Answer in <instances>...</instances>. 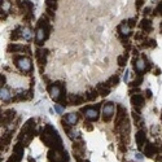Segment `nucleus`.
<instances>
[{
    "mask_svg": "<svg viewBox=\"0 0 162 162\" xmlns=\"http://www.w3.org/2000/svg\"><path fill=\"white\" fill-rule=\"evenodd\" d=\"M14 62L17 64V66L20 67V70L22 71H31V61L27 57L23 56H14Z\"/></svg>",
    "mask_w": 162,
    "mask_h": 162,
    "instance_id": "f257e3e1",
    "label": "nucleus"
},
{
    "mask_svg": "<svg viewBox=\"0 0 162 162\" xmlns=\"http://www.w3.org/2000/svg\"><path fill=\"white\" fill-rule=\"evenodd\" d=\"M48 158L51 162H64L66 158V152H61L59 149H51L48 152Z\"/></svg>",
    "mask_w": 162,
    "mask_h": 162,
    "instance_id": "f03ea898",
    "label": "nucleus"
},
{
    "mask_svg": "<svg viewBox=\"0 0 162 162\" xmlns=\"http://www.w3.org/2000/svg\"><path fill=\"white\" fill-rule=\"evenodd\" d=\"M114 114V104L113 103H106L103 108V119L105 122H109Z\"/></svg>",
    "mask_w": 162,
    "mask_h": 162,
    "instance_id": "7ed1b4c3",
    "label": "nucleus"
},
{
    "mask_svg": "<svg viewBox=\"0 0 162 162\" xmlns=\"http://www.w3.org/2000/svg\"><path fill=\"white\" fill-rule=\"evenodd\" d=\"M14 117H16V111H14L13 109L5 110L4 113L1 114V125H4V126L10 125V122L14 119Z\"/></svg>",
    "mask_w": 162,
    "mask_h": 162,
    "instance_id": "20e7f679",
    "label": "nucleus"
},
{
    "mask_svg": "<svg viewBox=\"0 0 162 162\" xmlns=\"http://www.w3.org/2000/svg\"><path fill=\"white\" fill-rule=\"evenodd\" d=\"M48 91L49 93H51V97L55 101H59L60 97H61V93H62V91H61V86L60 84H52L48 87Z\"/></svg>",
    "mask_w": 162,
    "mask_h": 162,
    "instance_id": "39448f33",
    "label": "nucleus"
},
{
    "mask_svg": "<svg viewBox=\"0 0 162 162\" xmlns=\"http://www.w3.org/2000/svg\"><path fill=\"white\" fill-rule=\"evenodd\" d=\"M126 118H127V116H126V109L122 105H118L117 106V117H116V127H118Z\"/></svg>",
    "mask_w": 162,
    "mask_h": 162,
    "instance_id": "423d86ee",
    "label": "nucleus"
},
{
    "mask_svg": "<svg viewBox=\"0 0 162 162\" xmlns=\"http://www.w3.org/2000/svg\"><path fill=\"white\" fill-rule=\"evenodd\" d=\"M48 35H49V31L48 30L42 29V27H38V30H37V44L38 45L43 44V42H44L45 39L48 38Z\"/></svg>",
    "mask_w": 162,
    "mask_h": 162,
    "instance_id": "0eeeda50",
    "label": "nucleus"
},
{
    "mask_svg": "<svg viewBox=\"0 0 162 162\" xmlns=\"http://www.w3.org/2000/svg\"><path fill=\"white\" fill-rule=\"evenodd\" d=\"M82 111L84 113V117L87 118V119H97V117H99V113H97V109L95 108H84V109H82Z\"/></svg>",
    "mask_w": 162,
    "mask_h": 162,
    "instance_id": "6e6552de",
    "label": "nucleus"
},
{
    "mask_svg": "<svg viewBox=\"0 0 162 162\" xmlns=\"http://www.w3.org/2000/svg\"><path fill=\"white\" fill-rule=\"evenodd\" d=\"M131 104H132V105H134L135 108L140 109V108L144 106V97L140 95V93L132 95V97H131Z\"/></svg>",
    "mask_w": 162,
    "mask_h": 162,
    "instance_id": "1a4fd4ad",
    "label": "nucleus"
},
{
    "mask_svg": "<svg viewBox=\"0 0 162 162\" xmlns=\"http://www.w3.org/2000/svg\"><path fill=\"white\" fill-rule=\"evenodd\" d=\"M134 66H135V70L138 71L139 74H143L144 71H145V69H147V64H145V61H144L143 59H135Z\"/></svg>",
    "mask_w": 162,
    "mask_h": 162,
    "instance_id": "9d476101",
    "label": "nucleus"
},
{
    "mask_svg": "<svg viewBox=\"0 0 162 162\" xmlns=\"http://www.w3.org/2000/svg\"><path fill=\"white\" fill-rule=\"evenodd\" d=\"M35 126H37V122H35V119H29L26 123L23 125L22 127V131L23 132H35Z\"/></svg>",
    "mask_w": 162,
    "mask_h": 162,
    "instance_id": "9b49d317",
    "label": "nucleus"
},
{
    "mask_svg": "<svg viewBox=\"0 0 162 162\" xmlns=\"http://www.w3.org/2000/svg\"><path fill=\"white\" fill-rule=\"evenodd\" d=\"M17 5L26 13H30L32 10V4L30 1H27V0H20V1H17Z\"/></svg>",
    "mask_w": 162,
    "mask_h": 162,
    "instance_id": "f8f14e48",
    "label": "nucleus"
},
{
    "mask_svg": "<svg viewBox=\"0 0 162 162\" xmlns=\"http://www.w3.org/2000/svg\"><path fill=\"white\" fill-rule=\"evenodd\" d=\"M23 49H27V51H30V48H29L27 45H18V44H9L8 48H7V51L10 52V53H16V52H20V51H23Z\"/></svg>",
    "mask_w": 162,
    "mask_h": 162,
    "instance_id": "ddd939ff",
    "label": "nucleus"
},
{
    "mask_svg": "<svg viewBox=\"0 0 162 162\" xmlns=\"http://www.w3.org/2000/svg\"><path fill=\"white\" fill-rule=\"evenodd\" d=\"M23 147H25V145H23L22 143H20V141L13 147V153H14V156L18 158V160H21V158H22V156H23Z\"/></svg>",
    "mask_w": 162,
    "mask_h": 162,
    "instance_id": "4468645a",
    "label": "nucleus"
},
{
    "mask_svg": "<svg viewBox=\"0 0 162 162\" xmlns=\"http://www.w3.org/2000/svg\"><path fill=\"white\" fill-rule=\"evenodd\" d=\"M86 100V97H82L79 95H70L69 96V104L71 105H79V104H83Z\"/></svg>",
    "mask_w": 162,
    "mask_h": 162,
    "instance_id": "2eb2a0df",
    "label": "nucleus"
},
{
    "mask_svg": "<svg viewBox=\"0 0 162 162\" xmlns=\"http://www.w3.org/2000/svg\"><path fill=\"white\" fill-rule=\"evenodd\" d=\"M145 141H147V136H145V134H144V131H138V132H136V143H138L139 148H143Z\"/></svg>",
    "mask_w": 162,
    "mask_h": 162,
    "instance_id": "dca6fc26",
    "label": "nucleus"
},
{
    "mask_svg": "<svg viewBox=\"0 0 162 162\" xmlns=\"http://www.w3.org/2000/svg\"><path fill=\"white\" fill-rule=\"evenodd\" d=\"M37 26L38 27H42V29H45V30H51V26H49V21H48V17L47 16H42L40 17V20L38 21V23H37Z\"/></svg>",
    "mask_w": 162,
    "mask_h": 162,
    "instance_id": "f3484780",
    "label": "nucleus"
},
{
    "mask_svg": "<svg viewBox=\"0 0 162 162\" xmlns=\"http://www.w3.org/2000/svg\"><path fill=\"white\" fill-rule=\"evenodd\" d=\"M139 27L144 32H150L152 31V22H150L149 20L144 18V20H141V22L139 23Z\"/></svg>",
    "mask_w": 162,
    "mask_h": 162,
    "instance_id": "a211bd4d",
    "label": "nucleus"
},
{
    "mask_svg": "<svg viewBox=\"0 0 162 162\" xmlns=\"http://www.w3.org/2000/svg\"><path fill=\"white\" fill-rule=\"evenodd\" d=\"M31 97H32L31 91L20 92V93H17V95L13 97V101H20V100H29V99H31Z\"/></svg>",
    "mask_w": 162,
    "mask_h": 162,
    "instance_id": "6ab92c4d",
    "label": "nucleus"
},
{
    "mask_svg": "<svg viewBox=\"0 0 162 162\" xmlns=\"http://www.w3.org/2000/svg\"><path fill=\"white\" fill-rule=\"evenodd\" d=\"M144 152H145V154L148 157H153V156H156V153H157V147L154 145V144H148V145L145 147V149H144Z\"/></svg>",
    "mask_w": 162,
    "mask_h": 162,
    "instance_id": "aec40b11",
    "label": "nucleus"
},
{
    "mask_svg": "<svg viewBox=\"0 0 162 162\" xmlns=\"http://www.w3.org/2000/svg\"><path fill=\"white\" fill-rule=\"evenodd\" d=\"M96 89H97V92H99L101 96H108L110 93V87L106 83L105 84H99Z\"/></svg>",
    "mask_w": 162,
    "mask_h": 162,
    "instance_id": "412c9836",
    "label": "nucleus"
},
{
    "mask_svg": "<svg viewBox=\"0 0 162 162\" xmlns=\"http://www.w3.org/2000/svg\"><path fill=\"white\" fill-rule=\"evenodd\" d=\"M119 31H121V34L122 35H125V37H128L130 35V32H131V26L127 23V22H123L119 26Z\"/></svg>",
    "mask_w": 162,
    "mask_h": 162,
    "instance_id": "4be33fe9",
    "label": "nucleus"
},
{
    "mask_svg": "<svg viewBox=\"0 0 162 162\" xmlns=\"http://www.w3.org/2000/svg\"><path fill=\"white\" fill-rule=\"evenodd\" d=\"M77 121H78V116L75 113H70V114H67L66 117H65V122H67L70 126H73L77 123Z\"/></svg>",
    "mask_w": 162,
    "mask_h": 162,
    "instance_id": "5701e85b",
    "label": "nucleus"
},
{
    "mask_svg": "<svg viewBox=\"0 0 162 162\" xmlns=\"http://www.w3.org/2000/svg\"><path fill=\"white\" fill-rule=\"evenodd\" d=\"M118 83H119V77H118L117 74L111 75V77L108 79V82H106V84L109 86V87H114V86H117Z\"/></svg>",
    "mask_w": 162,
    "mask_h": 162,
    "instance_id": "b1692460",
    "label": "nucleus"
},
{
    "mask_svg": "<svg viewBox=\"0 0 162 162\" xmlns=\"http://www.w3.org/2000/svg\"><path fill=\"white\" fill-rule=\"evenodd\" d=\"M20 38H22V29L17 27L16 30L10 34V39H12V40H17V39H20Z\"/></svg>",
    "mask_w": 162,
    "mask_h": 162,
    "instance_id": "393cba45",
    "label": "nucleus"
},
{
    "mask_svg": "<svg viewBox=\"0 0 162 162\" xmlns=\"http://www.w3.org/2000/svg\"><path fill=\"white\" fill-rule=\"evenodd\" d=\"M0 93H1V100H3V101H8V100L10 99V92H9L8 88L1 87V91H0Z\"/></svg>",
    "mask_w": 162,
    "mask_h": 162,
    "instance_id": "a878e982",
    "label": "nucleus"
},
{
    "mask_svg": "<svg viewBox=\"0 0 162 162\" xmlns=\"http://www.w3.org/2000/svg\"><path fill=\"white\" fill-rule=\"evenodd\" d=\"M22 38L26 39V40H30L32 38V31L29 27H23L22 29Z\"/></svg>",
    "mask_w": 162,
    "mask_h": 162,
    "instance_id": "bb28decb",
    "label": "nucleus"
},
{
    "mask_svg": "<svg viewBox=\"0 0 162 162\" xmlns=\"http://www.w3.org/2000/svg\"><path fill=\"white\" fill-rule=\"evenodd\" d=\"M10 139H12V135H10L9 132H7V134L3 135L1 136V147H4L5 148V147L8 145V143L10 141Z\"/></svg>",
    "mask_w": 162,
    "mask_h": 162,
    "instance_id": "cd10ccee",
    "label": "nucleus"
},
{
    "mask_svg": "<svg viewBox=\"0 0 162 162\" xmlns=\"http://www.w3.org/2000/svg\"><path fill=\"white\" fill-rule=\"evenodd\" d=\"M132 117H134V121H135V125H136V126H143L141 117L139 116V113H136V110L132 111Z\"/></svg>",
    "mask_w": 162,
    "mask_h": 162,
    "instance_id": "c85d7f7f",
    "label": "nucleus"
},
{
    "mask_svg": "<svg viewBox=\"0 0 162 162\" xmlns=\"http://www.w3.org/2000/svg\"><path fill=\"white\" fill-rule=\"evenodd\" d=\"M97 95H99V92H97V89L96 91H89L86 93V100H89V101H92V100H95Z\"/></svg>",
    "mask_w": 162,
    "mask_h": 162,
    "instance_id": "c756f323",
    "label": "nucleus"
},
{
    "mask_svg": "<svg viewBox=\"0 0 162 162\" xmlns=\"http://www.w3.org/2000/svg\"><path fill=\"white\" fill-rule=\"evenodd\" d=\"M143 47H145V48H154V47H156V42H154L153 39H149V40H144Z\"/></svg>",
    "mask_w": 162,
    "mask_h": 162,
    "instance_id": "7c9ffc66",
    "label": "nucleus"
},
{
    "mask_svg": "<svg viewBox=\"0 0 162 162\" xmlns=\"http://www.w3.org/2000/svg\"><path fill=\"white\" fill-rule=\"evenodd\" d=\"M141 82H143V75L140 74L139 78H136L134 82H131V83H130V86H131V87H139V86L141 84Z\"/></svg>",
    "mask_w": 162,
    "mask_h": 162,
    "instance_id": "2f4dec72",
    "label": "nucleus"
},
{
    "mask_svg": "<svg viewBox=\"0 0 162 162\" xmlns=\"http://www.w3.org/2000/svg\"><path fill=\"white\" fill-rule=\"evenodd\" d=\"M45 4H47V8H51L53 10L57 8V1H56V0H47Z\"/></svg>",
    "mask_w": 162,
    "mask_h": 162,
    "instance_id": "473e14b6",
    "label": "nucleus"
},
{
    "mask_svg": "<svg viewBox=\"0 0 162 162\" xmlns=\"http://www.w3.org/2000/svg\"><path fill=\"white\" fill-rule=\"evenodd\" d=\"M9 9H10V3L9 1H7V0H3L1 1V10H4V12H9Z\"/></svg>",
    "mask_w": 162,
    "mask_h": 162,
    "instance_id": "72a5a7b5",
    "label": "nucleus"
},
{
    "mask_svg": "<svg viewBox=\"0 0 162 162\" xmlns=\"http://www.w3.org/2000/svg\"><path fill=\"white\" fill-rule=\"evenodd\" d=\"M69 138L71 139V140H74V139H79V132L78 131H75V130H70L69 132Z\"/></svg>",
    "mask_w": 162,
    "mask_h": 162,
    "instance_id": "f704fd0d",
    "label": "nucleus"
},
{
    "mask_svg": "<svg viewBox=\"0 0 162 162\" xmlns=\"http://www.w3.org/2000/svg\"><path fill=\"white\" fill-rule=\"evenodd\" d=\"M126 61H127V55H123V56L118 57V64H119V66H125Z\"/></svg>",
    "mask_w": 162,
    "mask_h": 162,
    "instance_id": "c9c22d12",
    "label": "nucleus"
},
{
    "mask_svg": "<svg viewBox=\"0 0 162 162\" xmlns=\"http://www.w3.org/2000/svg\"><path fill=\"white\" fill-rule=\"evenodd\" d=\"M156 14H158V16H162V1H161V3H158V4H157Z\"/></svg>",
    "mask_w": 162,
    "mask_h": 162,
    "instance_id": "e433bc0d",
    "label": "nucleus"
},
{
    "mask_svg": "<svg viewBox=\"0 0 162 162\" xmlns=\"http://www.w3.org/2000/svg\"><path fill=\"white\" fill-rule=\"evenodd\" d=\"M84 128L87 130V131H92V130H93V126L89 123V122H84Z\"/></svg>",
    "mask_w": 162,
    "mask_h": 162,
    "instance_id": "4c0bfd02",
    "label": "nucleus"
},
{
    "mask_svg": "<svg viewBox=\"0 0 162 162\" xmlns=\"http://www.w3.org/2000/svg\"><path fill=\"white\" fill-rule=\"evenodd\" d=\"M135 39H136V40H143V39H144V34H143V32H138V34L135 35Z\"/></svg>",
    "mask_w": 162,
    "mask_h": 162,
    "instance_id": "58836bf2",
    "label": "nucleus"
},
{
    "mask_svg": "<svg viewBox=\"0 0 162 162\" xmlns=\"http://www.w3.org/2000/svg\"><path fill=\"white\" fill-rule=\"evenodd\" d=\"M55 109H56V111H57V113H62V108H61L60 105H57V104H55Z\"/></svg>",
    "mask_w": 162,
    "mask_h": 162,
    "instance_id": "ea45409f",
    "label": "nucleus"
},
{
    "mask_svg": "<svg viewBox=\"0 0 162 162\" xmlns=\"http://www.w3.org/2000/svg\"><path fill=\"white\" fill-rule=\"evenodd\" d=\"M145 96L148 97V99H152V91H150V89H147V91H145Z\"/></svg>",
    "mask_w": 162,
    "mask_h": 162,
    "instance_id": "a19ab883",
    "label": "nucleus"
},
{
    "mask_svg": "<svg viewBox=\"0 0 162 162\" xmlns=\"http://www.w3.org/2000/svg\"><path fill=\"white\" fill-rule=\"evenodd\" d=\"M128 75H130V73H128V70H127L125 73V77H123V81L126 82V83H127V81H128Z\"/></svg>",
    "mask_w": 162,
    "mask_h": 162,
    "instance_id": "79ce46f5",
    "label": "nucleus"
},
{
    "mask_svg": "<svg viewBox=\"0 0 162 162\" xmlns=\"http://www.w3.org/2000/svg\"><path fill=\"white\" fill-rule=\"evenodd\" d=\"M157 161H160V162H162V148H161V150H160V153H158V156H157Z\"/></svg>",
    "mask_w": 162,
    "mask_h": 162,
    "instance_id": "37998d69",
    "label": "nucleus"
},
{
    "mask_svg": "<svg viewBox=\"0 0 162 162\" xmlns=\"http://www.w3.org/2000/svg\"><path fill=\"white\" fill-rule=\"evenodd\" d=\"M141 5H143V0H139V1H136V7H138V9L141 8Z\"/></svg>",
    "mask_w": 162,
    "mask_h": 162,
    "instance_id": "c03bdc74",
    "label": "nucleus"
},
{
    "mask_svg": "<svg viewBox=\"0 0 162 162\" xmlns=\"http://www.w3.org/2000/svg\"><path fill=\"white\" fill-rule=\"evenodd\" d=\"M0 79H1V87H3V86L5 84V77H4V75H3V74H1V78H0Z\"/></svg>",
    "mask_w": 162,
    "mask_h": 162,
    "instance_id": "a18cd8bd",
    "label": "nucleus"
},
{
    "mask_svg": "<svg viewBox=\"0 0 162 162\" xmlns=\"http://www.w3.org/2000/svg\"><path fill=\"white\" fill-rule=\"evenodd\" d=\"M135 156H136V158H138V160H143V158H144V157H143V156H141V154H140V153H136Z\"/></svg>",
    "mask_w": 162,
    "mask_h": 162,
    "instance_id": "49530a36",
    "label": "nucleus"
},
{
    "mask_svg": "<svg viewBox=\"0 0 162 162\" xmlns=\"http://www.w3.org/2000/svg\"><path fill=\"white\" fill-rule=\"evenodd\" d=\"M150 13V8H145L144 9V14H149Z\"/></svg>",
    "mask_w": 162,
    "mask_h": 162,
    "instance_id": "de8ad7c7",
    "label": "nucleus"
},
{
    "mask_svg": "<svg viewBox=\"0 0 162 162\" xmlns=\"http://www.w3.org/2000/svg\"><path fill=\"white\" fill-rule=\"evenodd\" d=\"M29 162H35V160H32V158H29Z\"/></svg>",
    "mask_w": 162,
    "mask_h": 162,
    "instance_id": "09e8293b",
    "label": "nucleus"
},
{
    "mask_svg": "<svg viewBox=\"0 0 162 162\" xmlns=\"http://www.w3.org/2000/svg\"><path fill=\"white\" fill-rule=\"evenodd\" d=\"M161 32H162V23H161Z\"/></svg>",
    "mask_w": 162,
    "mask_h": 162,
    "instance_id": "8fccbe9b",
    "label": "nucleus"
},
{
    "mask_svg": "<svg viewBox=\"0 0 162 162\" xmlns=\"http://www.w3.org/2000/svg\"><path fill=\"white\" fill-rule=\"evenodd\" d=\"M84 162H86V161H84Z\"/></svg>",
    "mask_w": 162,
    "mask_h": 162,
    "instance_id": "3c124183",
    "label": "nucleus"
}]
</instances>
